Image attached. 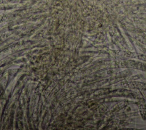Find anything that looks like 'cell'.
<instances>
[{
    "label": "cell",
    "instance_id": "obj_2",
    "mask_svg": "<svg viewBox=\"0 0 146 130\" xmlns=\"http://www.w3.org/2000/svg\"><path fill=\"white\" fill-rule=\"evenodd\" d=\"M137 104L141 117L144 120H146V107L143 99H138Z\"/></svg>",
    "mask_w": 146,
    "mask_h": 130
},
{
    "label": "cell",
    "instance_id": "obj_1",
    "mask_svg": "<svg viewBox=\"0 0 146 130\" xmlns=\"http://www.w3.org/2000/svg\"><path fill=\"white\" fill-rule=\"evenodd\" d=\"M123 64H126L127 65L126 66L128 67H132L134 68H137V69H141L143 70H146V64L142 62H140L135 61L128 60V61H123Z\"/></svg>",
    "mask_w": 146,
    "mask_h": 130
},
{
    "label": "cell",
    "instance_id": "obj_4",
    "mask_svg": "<svg viewBox=\"0 0 146 130\" xmlns=\"http://www.w3.org/2000/svg\"><path fill=\"white\" fill-rule=\"evenodd\" d=\"M140 92H141V93L143 94V96L144 97H145V98L146 99V91H145V90H140Z\"/></svg>",
    "mask_w": 146,
    "mask_h": 130
},
{
    "label": "cell",
    "instance_id": "obj_3",
    "mask_svg": "<svg viewBox=\"0 0 146 130\" xmlns=\"http://www.w3.org/2000/svg\"><path fill=\"white\" fill-rule=\"evenodd\" d=\"M127 86L128 88L132 89H138L140 90H145L146 91V84L140 82H131L127 84Z\"/></svg>",
    "mask_w": 146,
    "mask_h": 130
}]
</instances>
